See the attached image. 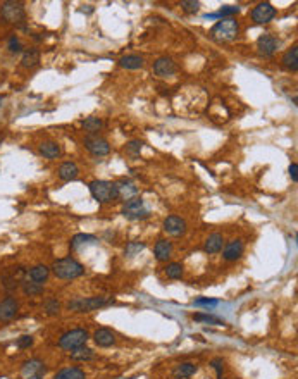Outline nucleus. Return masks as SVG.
Here are the masks:
<instances>
[{
  "mask_svg": "<svg viewBox=\"0 0 298 379\" xmlns=\"http://www.w3.org/2000/svg\"><path fill=\"white\" fill-rule=\"evenodd\" d=\"M90 193L100 204H107L119 198V191H117V185L112 181H106V179H95L90 183Z\"/></svg>",
  "mask_w": 298,
  "mask_h": 379,
  "instance_id": "obj_1",
  "label": "nucleus"
},
{
  "mask_svg": "<svg viewBox=\"0 0 298 379\" xmlns=\"http://www.w3.org/2000/svg\"><path fill=\"white\" fill-rule=\"evenodd\" d=\"M52 271L59 279H76L84 274V267L73 257H64V259L55 260Z\"/></svg>",
  "mask_w": 298,
  "mask_h": 379,
  "instance_id": "obj_2",
  "label": "nucleus"
},
{
  "mask_svg": "<svg viewBox=\"0 0 298 379\" xmlns=\"http://www.w3.org/2000/svg\"><path fill=\"white\" fill-rule=\"evenodd\" d=\"M238 33H240V26L235 18L221 19V21L216 23L211 29V36L216 42H233V40L238 36Z\"/></svg>",
  "mask_w": 298,
  "mask_h": 379,
  "instance_id": "obj_3",
  "label": "nucleus"
},
{
  "mask_svg": "<svg viewBox=\"0 0 298 379\" xmlns=\"http://www.w3.org/2000/svg\"><path fill=\"white\" fill-rule=\"evenodd\" d=\"M112 298L107 297H90V298H76L73 302L67 303V309L74 310V312H93V310L102 309V307L109 305Z\"/></svg>",
  "mask_w": 298,
  "mask_h": 379,
  "instance_id": "obj_4",
  "label": "nucleus"
},
{
  "mask_svg": "<svg viewBox=\"0 0 298 379\" xmlns=\"http://www.w3.org/2000/svg\"><path fill=\"white\" fill-rule=\"evenodd\" d=\"M88 340V331L86 329H71L67 333H64L62 336L59 338V347L64 348V350H74V348H80L86 343Z\"/></svg>",
  "mask_w": 298,
  "mask_h": 379,
  "instance_id": "obj_5",
  "label": "nucleus"
},
{
  "mask_svg": "<svg viewBox=\"0 0 298 379\" xmlns=\"http://www.w3.org/2000/svg\"><path fill=\"white\" fill-rule=\"evenodd\" d=\"M0 16L7 23H23L26 18L25 5L21 2H14V0H7L0 5Z\"/></svg>",
  "mask_w": 298,
  "mask_h": 379,
  "instance_id": "obj_6",
  "label": "nucleus"
},
{
  "mask_svg": "<svg viewBox=\"0 0 298 379\" xmlns=\"http://www.w3.org/2000/svg\"><path fill=\"white\" fill-rule=\"evenodd\" d=\"M148 214L150 211L145 207V202L141 198H130L123 207V216L130 221H140V219L148 217Z\"/></svg>",
  "mask_w": 298,
  "mask_h": 379,
  "instance_id": "obj_7",
  "label": "nucleus"
},
{
  "mask_svg": "<svg viewBox=\"0 0 298 379\" xmlns=\"http://www.w3.org/2000/svg\"><path fill=\"white\" fill-rule=\"evenodd\" d=\"M84 147H86L88 152H91L97 157H104L110 152V145L106 138L98 136V135H90V136L84 138Z\"/></svg>",
  "mask_w": 298,
  "mask_h": 379,
  "instance_id": "obj_8",
  "label": "nucleus"
},
{
  "mask_svg": "<svg viewBox=\"0 0 298 379\" xmlns=\"http://www.w3.org/2000/svg\"><path fill=\"white\" fill-rule=\"evenodd\" d=\"M274 16H276V9L269 2H262L252 11V19L257 25H267L269 21H272Z\"/></svg>",
  "mask_w": 298,
  "mask_h": 379,
  "instance_id": "obj_9",
  "label": "nucleus"
},
{
  "mask_svg": "<svg viewBox=\"0 0 298 379\" xmlns=\"http://www.w3.org/2000/svg\"><path fill=\"white\" fill-rule=\"evenodd\" d=\"M47 374V365L38 358H31V360L23 364V376L29 379H42Z\"/></svg>",
  "mask_w": 298,
  "mask_h": 379,
  "instance_id": "obj_10",
  "label": "nucleus"
},
{
  "mask_svg": "<svg viewBox=\"0 0 298 379\" xmlns=\"http://www.w3.org/2000/svg\"><path fill=\"white\" fill-rule=\"evenodd\" d=\"M19 310V303L14 297H7L0 302V323H7L16 317Z\"/></svg>",
  "mask_w": 298,
  "mask_h": 379,
  "instance_id": "obj_11",
  "label": "nucleus"
},
{
  "mask_svg": "<svg viewBox=\"0 0 298 379\" xmlns=\"http://www.w3.org/2000/svg\"><path fill=\"white\" fill-rule=\"evenodd\" d=\"M164 231L171 236H183L186 233V221L179 216H169L164 221Z\"/></svg>",
  "mask_w": 298,
  "mask_h": 379,
  "instance_id": "obj_12",
  "label": "nucleus"
},
{
  "mask_svg": "<svg viewBox=\"0 0 298 379\" xmlns=\"http://www.w3.org/2000/svg\"><path fill=\"white\" fill-rule=\"evenodd\" d=\"M176 71H178V67H176V62L171 57H161L154 62V73L161 78L172 76Z\"/></svg>",
  "mask_w": 298,
  "mask_h": 379,
  "instance_id": "obj_13",
  "label": "nucleus"
},
{
  "mask_svg": "<svg viewBox=\"0 0 298 379\" xmlns=\"http://www.w3.org/2000/svg\"><path fill=\"white\" fill-rule=\"evenodd\" d=\"M257 50L264 57L274 55V52L277 50V40L272 35H262L257 40Z\"/></svg>",
  "mask_w": 298,
  "mask_h": 379,
  "instance_id": "obj_14",
  "label": "nucleus"
},
{
  "mask_svg": "<svg viewBox=\"0 0 298 379\" xmlns=\"http://www.w3.org/2000/svg\"><path fill=\"white\" fill-rule=\"evenodd\" d=\"M93 340L98 347L107 348V347H112V345L116 343V334H114L110 329H107V327H100V329H97L93 333Z\"/></svg>",
  "mask_w": 298,
  "mask_h": 379,
  "instance_id": "obj_15",
  "label": "nucleus"
},
{
  "mask_svg": "<svg viewBox=\"0 0 298 379\" xmlns=\"http://www.w3.org/2000/svg\"><path fill=\"white\" fill-rule=\"evenodd\" d=\"M242 253H243L242 240H233V242H229L228 245H226L224 252H222V257H224V260L231 262V260L240 259V257H242Z\"/></svg>",
  "mask_w": 298,
  "mask_h": 379,
  "instance_id": "obj_16",
  "label": "nucleus"
},
{
  "mask_svg": "<svg viewBox=\"0 0 298 379\" xmlns=\"http://www.w3.org/2000/svg\"><path fill=\"white\" fill-rule=\"evenodd\" d=\"M57 174H59V178L62 181H74L78 178V174H80V169H78V165L74 162H64V164L59 165Z\"/></svg>",
  "mask_w": 298,
  "mask_h": 379,
  "instance_id": "obj_17",
  "label": "nucleus"
},
{
  "mask_svg": "<svg viewBox=\"0 0 298 379\" xmlns=\"http://www.w3.org/2000/svg\"><path fill=\"white\" fill-rule=\"evenodd\" d=\"M154 253H155V259L161 260V262H165V260L172 255V243L167 242V240H159V242L155 243Z\"/></svg>",
  "mask_w": 298,
  "mask_h": 379,
  "instance_id": "obj_18",
  "label": "nucleus"
},
{
  "mask_svg": "<svg viewBox=\"0 0 298 379\" xmlns=\"http://www.w3.org/2000/svg\"><path fill=\"white\" fill-rule=\"evenodd\" d=\"M222 245H224V238L222 235L219 233H212L207 240H205V245H204V250L205 253H217L222 250Z\"/></svg>",
  "mask_w": 298,
  "mask_h": 379,
  "instance_id": "obj_19",
  "label": "nucleus"
},
{
  "mask_svg": "<svg viewBox=\"0 0 298 379\" xmlns=\"http://www.w3.org/2000/svg\"><path fill=\"white\" fill-rule=\"evenodd\" d=\"M28 276L31 281H35V283L38 284H43L47 279H49L50 276V269L47 266H43V264H38V266L31 267V269L28 271Z\"/></svg>",
  "mask_w": 298,
  "mask_h": 379,
  "instance_id": "obj_20",
  "label": "nucleus"
},
{
  "mask_svg": "<svg viewBox=\"0 0 298 379\" xmlns=\"http://www.w3.org/2000/svg\"><path fill=\"white\" fill-rule=\"evenodd\" d=\"M97 242H98L97 236L86 235V233H80V235H76L73 240H71V248H73V250H81V248H84V246H88V245H95Z\"/></svg>",
  "mask_w": 298,
  "mask_h": 379,
  "instance_id": "obj_21",
  "label": "nucleus"
},
{
  "mask_svg": "<svg viewBox=\"0 0 298 379\" xmlns=\"http://www.w3.org/2000/svg\"><path fill=\"white\" fill-rule=\"evenodd\" d=\"M116 185H117V191H119V198H124V200L135 198L138 188L131 181H128V179H123V181L116 183Z\"/></svg>",
  "mask_w": 298,
  "mask_h": 379,
  "instance_id": "obj_22",
  "label": "nucleus"
},
{
  "mask_svg": "<svg viewBox=\"0 0 298 379\" xmlns=\"http://www.w3.org/2000/svg\"><path fill=\"white\" fill-rule=\"evenodd\" d=\"M119 66L124 67V69H141L143 67V57L140 55H135V54H131V55H124L119 59Z\"/></svg>",
  "mask_w": 298,
  "mask_h": 379,
  "instance_id": "obj_23",
  "label": "nucleus"
},
{
  "mask_svg": "<svg viewBox=\"0 0 298 379\" xmlns=\"http://www.w3.org/2000/svg\"><path fill=\"white\" fill-rule=\"evenodd\" d=\"M283 66L288 71H297L298 69V47H291L286 54L283 55Z\"/></svg>",
  "mask_w": 298,
  "mask_h": 379,
  "instance_id": "obj_24",
  "label": "nucleus"
},
{
  "mask_svg": "<svg viewBox=\"0 0 298 379\" xmlns=\"http://www.w3.org/2000/svg\"><path fill=\"white\" fill-rule=\"evenodd\" d=\"M195 372H196V365L191 364V362H185V364H179L178 367L174 369L172 376H174L176 379H186V378H191Z\"/></svg>",
  "mask_w": 298,
  "mask_h": 379,
  "instance_id": "obj_25",
  "label": "nucleus"
},
{
  "mask_svg": "<svg viewBox=\"0 0 298 379\" xmlns=\"http://www.w3.org/2000/svg\"><path fill=\"white\" fill-rule=\"evenodd\" d=\"M40 154L47 159H57L60 155V147L55 141H43L40 145Z\"/></svg>",
  "mask_w": 298,
  "mask_h": 379,
  "instance_id": "obj_26",
  "label": "nucleus"
},
{
  "mask_svg": "<svg viewBox=\"0 0 298 379\" xmlns=\"http://www.w3.org/2000/svg\"><path fill=\"white\" fill-rule=\"evenodd\" d=\"M55 379H86V376H84V371H81L80 367H67L57 372Z\"/></svg>",
  "mask_w": 298,
  "mask_h": 379,
  "instance_id": "obj_27",
  "label": "nucleus"
},
{
  "mask_svg": "<svg viewBox=\"0 0 298 379\" xmlns=\"http://www.w3.org/2000/svg\"><path fill=\"white\" fill-rule=\"evenodd\" d=\"M21 288L25 292V295H29V297H36V295H42L43 293V286L31 279H23L21 281Z\"/></svg>",
  "mask_w": 298,
  "mask_h": 379,
  "instance_id": "obj_28",
  "label": "nucleus"
},
{
  "mask_svg": "<svg viewBox=\"0 0 298 379\" xmlns=\"http://www.w3.org/2000/svg\"><path fill=\"white\" fill-rule=\"evenodd\" d=\"M40 62V52L35 49H29L23 54V59H21V66L23 67H35L36 64Z\"/></svg>",
  "mask_w": 298,
  "mask_h": 379,
  "instance_id": "obj_29",
  "label": "nucleus"
},
{
  "mask_svg": "<svg viewBox=\"0 0 298 379\" xmlns=\"http://www.w3.org/2000/svg\"><path fill=\"white\" fill-rule=\"evenodd\" d=\"M71 358H73V360H78V362L91 360V358H93V350L83 345V347L71 350Z\"/></svg>",
  "mask_w": 298,
  "mask_h": 379,
  "instance_id": "obj_30",
  "label": "nucleus"
},
{
  "mask_svg": "<svg viewBox=\"0 0 298 379\" xmlns=\"http://www.w3.org/2000/svg\"><path fill=\"white\" fill-rule=\"evenodd\" d=\"M102 126H104V121L100 119V117H86V119L83 121V128L91 135H95L97 131L102 130Z\"/></svg>",
  "mask_w": 298,
  "mask_h": 379,
  "instance_id": "obj_31",
  "label": "nucleus"
},
{
  "mask_svg": "<svg viewBox=\"0 0 298 379\" xmlns=\"http://www.w3.org/2000/svg\"><path fill=\"white\" fill-rule=\"evenodd\" d=\"M240 12V7L238 5H224V7L221 9L219 12H216V14H207L205 18H222V19H226V18H233L235 14H238Z\"/></svg>",
  "mask_w": 298,
  "mask_h": 379,
  "instance_id": "obj_32",
  "label": "nucleus"
},
{
  "mask_svg": "<svg viewBox=\"0 0 298 379\" xmlns=\"http://www.w3.org/2000/svg\"><path fill=\"white\" fill-rule=\"evenodd\" d=\"M165 274H167V277H171V279H179V277L183 276V266L179 262L167 264V267H165Z\"/></svg>",
  "mask_w": 298,
  "mask_h": 379,
  "instance_id": "obj_33",
  "label": "nucleus"
},
{
  "mask_svg": "<svg viewBox=\"0 0 298 379\" xmlns=\"http://www.w3.org/2000/svg\"><path fill=\"white\" fill-rule=\"evenodd\" d=\"M141 148H143V143H141L140 140H131L126 143V154L131 155V157H138Z\"/></svg>",
  "mask_w": 298,
  "mask_h": 379,
  "instance_id": "obj_34",
  "label": "nucleus"
},
{
  "mask_svg": "<svg viewBox=\"0 0 298 379\" xmlns=\"http://www.w3.org/2000/svg\"><path fill=\"white\" fill-rule=\"evenodd\" d=\"M143 248H145L143 242H130L126 245V248H124V253H126L128 257H133V255H136V253H140Z\"/></svg>",
  "mask_w": 298,
  "mask_h": 379,
  "instance_id": "obj_35",
  "label": "nucleus"
},
{
  "mask_svg": "<svg viewBox=\"0 0 298 379\" xmlns=\"http://www.w3.org/2000/svg\"><path fill=\"white\" fill-rule=\"evenodd\" d=\"M181 9L186 14H196L198 9H200V4L195 2V0H185V2H181Z\"/></svg>",
  "mask_w": 298,
  "mask_h": 379,
  "instance_id": "obj_36",
  "label": "nucleus"
},
{
  "mask_svg": "<svg viewBox=\"0 0 298 379\" xmlns=\"http://www.w3.org/2000/svg\"><path fill=\"white\" fill-rule=\"evenodd\" d=\"M195 321H200V323H211V324H222V321L219 317H214L211 314H195L193 316Z\"/></svg>",
  "mask_w": 298,
  "mask_h": 379,
  "instance_id": "obj_37",
  "label": "nucleus"
},
{
  "mask_svg": "<svg viewBox=\"0 0 298 379\" xmlns=\"http://www.w3.org/2000/svg\"><path fill=\"white\" fill-rule=\"evenodd\" d=\"M59 309H60V303L57 302L55 298H50L45 302V312L49 314V316H55V314H59Z\"/></svg>",
  "mask_w": 298,
  "mask_h": 379,
  "instance_id": "obj_38",
  "label": "nucleus"
},
{
  "mask_svg": "<svg viewBox=\"0 0 298 379\" xmlns=\"http://www.w3.org/2000/svg\"><path fill=\"white\" fill-rule=\"evenodd\" d=\"M7 49H9V52H12V54H19L23 50V45H21V42H19V38L16 35H12L11 38H9V45H7Z\"/></svg>",
  "mask_w": 298,
  "mask_h": 379,
  "instance_id": "obj_39",
  "label": "nucleus"
},
{
  "mask_svg": "<svg viewBox=\"0 0 298 379\" xmlns=\"http://www.w3.org/2000/svg\"><path fill=\"white\" fill-rule=\"evenodd\" d=\"M219 303V300L216 298H196L195 302H193V305L196 307H216Z\"/></svg>",
  "mask_w": 298,
  "mask_h": 379,
  "instance_id": "obj_40",
  "label": "nucleus"
},
{
  "mask_svg": "<svg viewBox=\"0 0 298 379\" xmlns=\"http://www.w3.org/2000/svg\"><path fill=\"white\" fill-rule=\"evenodd\" d=\"M18 348H21V350H25V348H29L33 345V336H29V334H25V336L18 338Z\"/></svg>",
  "mask_w": 298,
  "mask_h": 379,
  "instance_id": "obj_41",
  "label": "nucleus"
},
{
  "mask_svg": "<svg viewBox=\"0 0 298 379\" xmlns=\"http://www.w3.org/2000/svg\"><path fill=\"white\" fill-rule=\"evenodd\" d=\"M211 365L214 367V371L217 372L219 378H221L222 372H224V360H222V358H214V360L211 362Z\"/></svg>",
  "mask_w": 298,
  "mask_h": 379,
  "instance_id": "obj_42",
  "label": "nucleus"
},
{
  "mask_svg": "<svg viewBox=\"0 0 298 379\" xmlns=\"http://www.w3.org/2000/svg\"><path fill=\"white\" fill-rule=\"evenodd\" d=\"M290 176H291V179H293L295 183L298 181V165L297 164H291L290 165Z\"/></svg>",
  "mask_w": 298,
  "mask_h": 379,
  "instance_id": "obj_43",
  "label": "nucleus"
},
{
  "mask_svg": "<svg viewBox=\"0 0 298 379\" xmlns=\"http://www.w3.org/2000/svg\"><path fill=\"white\" fill-rule=\"evenodd\" d=\"M2 102H4V97H0V106H2Z\"/></svg>",
  "mask_w": 298,
  "mask_h": 379,
  "instance_id": "obj_44",
  "label": "nucleus"
}]
</instances>
